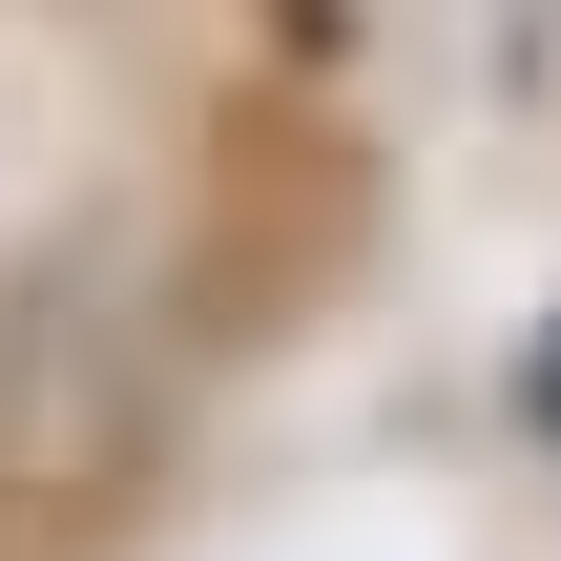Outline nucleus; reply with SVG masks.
I'll use <instances>...</instances> for the list:
<instances>
[{"instance_id": "1", "label": "nucleus", "mask_w": 561, "mask_h": 561, "mask_svg": "<svg viewBox=\"0 0 561 561\" xmlns=\"http://www.w3.org/2000/svg\"><path fill=\"white\" fill-rule=\"evenodd\" d=\"M541 416H561V354H541Z\"/></svg>"}]
</instances>
